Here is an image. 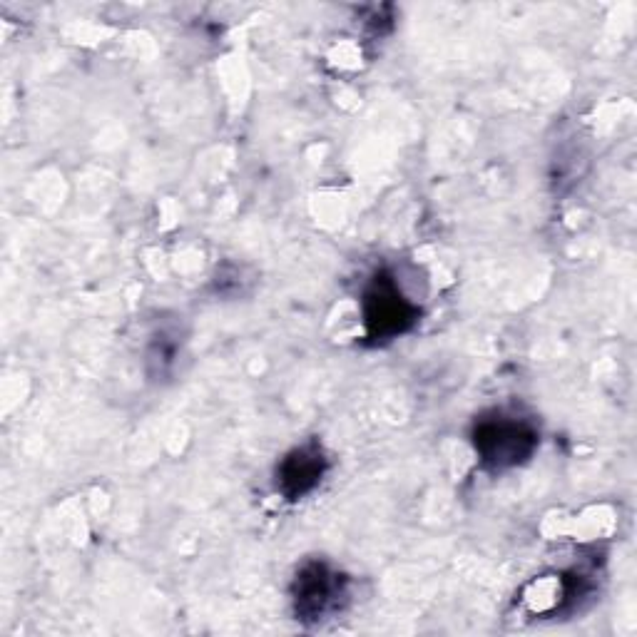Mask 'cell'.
Returning <instances> with one entry per match:
<instances>
[{
	"label": "cell",
	"instance_id": "obj_3",
	"mask_svg": "<svg viewBox=\"0 0 637 637\" xmlns=\"http://www.w3.org/2000/svg\"><path fill=\"white\" fill-rule=\"evenodd\" d=\"M374 309H371V324H376V331L379 329H389V331H401L404 329V321H409V314H406L404 302L401 297H396V292L391 289L386 292H376L374 297H369Z\"/></svg>",
	"mask_w": 637,
	"mask_h": 637
},
{
	"label": "cell",
	"instance_id": "obj_2",
	"mask_svg": "<svg viewBox=\"0 0 637 637\" xmlns=\"http://www.w3.org/2000/svg\"><path fill=\"white\" fill-rule=\"evenodd\" d=\"M321 476V458L319 453H307V451H299L297 456L289 458L284 463V473H282V481L284 486L289 488L292 493H304L317 483V478Z\"/></svg>",
	"mask_w": 637,
	"mask_h": 637
},
{
	"label": "cell",
	"instance_id": "obj_1",
	"mask_svg": "<svg viewBox=\"0 0 637 637\" xmlns=\"http://www.w3.org/2000/svg\"><path fill=\"white\" fill-rule=\"evenodd\" d=\"M533 433L521 424H506V421H498V424L483 426L478 443H481L483 453H486L488 461L496 463H516L521 461L526 453H531L533 448Z\"/></svg>",
	"mask_w": 637,
	"mask_h": 637
}]
</instances>
